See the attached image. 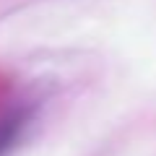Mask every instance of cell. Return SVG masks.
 Returning a JSON list of instances; mask_svg holds the SVG:
<instances>
[{"mask_svg":"<svg viewBox=\"0 0 156 156\" xmlns=\"http://www.w3.org/2000/svg\"><path fill=\"white\" fill-rule=\"evenodd\" d=\"M21 120L23 117L16 115V117H8L5 122H0V154H3L5 148H11V143L16 140L18 130H21Z\"/></svg>","mask_w":156,"mask_h":156,"instance_id":"obj_1","label":"cell"}]
</instances>
